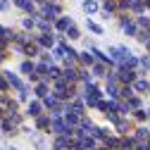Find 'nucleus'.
Instances as JSON below:
<instances>
[{
	"label": "nucleus",
	"mask_w": 150,
	"mask_h": 150,
	"mask_svg": "<svg viewBox=\"0 0 150 150\" xmlns=\"http://www.w3.org/2000/svg\"><path fill=\"white\" fill-rule=\"evenodd\" d=\"M83 10H88V12H96V3H83Z\"/></svg>",
	"instance_id": "1"
}]
</instances>
